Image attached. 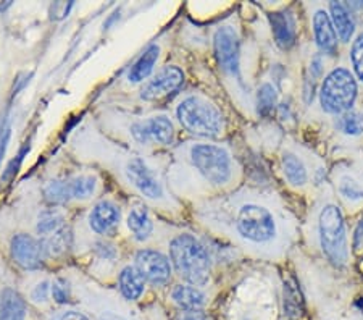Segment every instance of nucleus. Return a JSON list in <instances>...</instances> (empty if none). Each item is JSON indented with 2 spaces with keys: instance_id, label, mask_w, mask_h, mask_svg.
<instances>
[{
  "instance_id": "9",
  "label": "nucleus",
  "mask_w": 363,
  "mask_h": 320,
  "mask_svg": "<svg viewBox=\"0 0 363 320\" xmlns=\"http://www.w3.org/2000/svg\"><path fill=\"white\" fill-rule=\"evenodd\" d=\"M213 54L218 68L226 78L244 87L241 72V38L236 26L221 25L213 33Z\"/></svg>"
},
{
  "instance_id": "37",
  "label": "nucleus",
  "mask_w": 363,
  "mask_h": 320,
  "mask_svg": "<svg viewBox=\"0 0 363 320\" xmlns=\"http://www.w3.org/2000/svg\"><path fill=\"white\" fill-rule=\"evenodd\" d=\"M174 320H208L205 311H178Z\"/></svg>"
},
{
  "instance_id": "35",
  "label": "nucleus",
  "mask_w": 363,
  "mask_h": 320,
  "mask_svg": "<svg viewBox=\"0 0 363 320\" xmlns=\"http://www.w3.org/2000/svg\"><path fill=\"white\" fill-rule=\"evenodd\" d=\"M52 296L50 291V283L49 282H40L31 291V301L36 302V304H44V302L49 301Z\"/></svg>"
},
{
  "instance_id": "8",
  "label": "nucleus",
  "mask_w": 363,
  "mask_h": 320,
  "mask_svg": "<svg viewBox=\"0 0 363 320\" xmlns=\"http://www.w3.org/2000/svg\"><path fill=\"white\" fill-rule=\"evenodd\" d=\"M306 15L310 43L321 55L330 58L333 63L339 62L344 55V50L339 43L336 29L333 26L331 16L326 10V2H306L301 4Z\"/></svg>"
},
{
  "instance_id": "12",
  "label": "nucleus",
  "mask_w": 363,
  "mask_h": 320,
  "mask_svg": "<svg viewBox=\"0 0 363 320\" xmlns=\"http://www.w3.org/2000/svg\"><path fill=\"white\" fill-rule=\"evenodd\" d=\"M136 269L145 282L154 285V287H165L169 283L173 275L172 260L160 251L154 249H143L136 254Z\"/></svg>"
},
{
  "instance_id": "44",
  "label": "nucleus",
  "mask_w": 363,
  "mask_h": 320,
  "mask_svg": "<svg viewBox=\"0 0 363 320\" xmlns=\"http://www.w3.org/2000/svg\"><path fill=\"white\" fill-rule=\"evenodd\" d=\"M347 320H363V312H357L354 316H350Z\"/></svg>"
},
{
  "instance_id": "5",
  "label": "nucleus",
  "mask_w": 363,
  "mask_h": 320,
  "mask_svg": "<svg viewBox=\"0 0 363 320\" xmlns=\"http://www.w3.org/2000/svg\"><path fill=\"white\" fill-rule=\"evenodd\" d=\"M169 258L174 270L184 283L205 288L212 282V254L194 235L183 233L173 238L169 243Z\"/></svg>"
},
{
  "instance_id": "11",
  "label": "nucleus",
  "mask_w": 363,
  "mask_h": 320,
  "mask_svg": "<svg viewBox=\"0 0 363 320\" xmlns=\"http://www.w3.org/2000/svg\"><path fill=\"white\" fill-rule=\"evenodd\" d=\"M267 16L274 45L284 54H289L301 44V18H298L296 5H286L278 10H272Z\"/></svg>"
},
{
  "instance_id": "33",
  "label": "nucleus",
  "mask_w": 363,
  "mask_h": 320,
  "mask_svg": "<svg viewBox=\"0 0 363 320\" xmlns=\"http://www.w3.org/2000/svg\"><path fill=\"white\" fill-rule=\"evenodd\" d=\"M29 149H31V144L25 143V145H23V148L20 149V153L16 154L15 159L10 160V164H9L7 167H5V170H4V173H2V182H4V183H10L11 180H15L16 173H18L20 167H21V164H23V160H25V157H26L28 153H29Z\"/></svg>"
},
{
  "instance_id": "20",
  "label": "nucleus",
  "mask_w": 363,
  "mask_h": 320,
  "mask_svg": "<svg viewBox=\"0 0 363 320\" xmlns=\"http://www.w3.org/2000/svg\"><path fill=\"white\" fill-rule=\"evenodd\" d=\"M281 102V91L272 79H265L255 91V114L260 118H270L277 114Z\"/></svg>"
},
{
  "instance_id": "2",
  "label": "nucleus",
  "mask_w": 363,
  "mask_h": 320,
  "mask_svg": "<svg viewBox=\"0 0 363 320\" xmlns=\"http://www.w3.org/2000/svg\"><path fill=\"white\" fill-rule=\"evenodd\" d=\"M330 184L349 220L363 212V148L330 154Z\"/></svg>"
},
{
  "instance_id": "3",
  "label": "nucleus",
  "mask_w": 363,
  "mask_h": 320,
  "mask_svg": "<svg viewBox=\"0 0 363 320\" xmlns=\"http://www.w3.org/2000/svg\"><path fill=\"white\" fill-rule=\"evenodd\" d=\"M360 102L362 87L342 55L341 60L328 70L325 78L321 79L317 101L310 110L315 109L320 118L330 120L349 112Z\"/></svg>"
},
{
  "instance_id": "1",
  "label": "nucleus",
  "mask_w": 363,
  "mask_h": 320,
  "mask_svg": "<svg viewBox=\"0 0 363 320\" xmlns=\"http://www.w3.org/2000/svg\"><path fill=\"white\" fill-rule=\"evenodd\" d=\"M310 258L337 275L350 277L355 259L350 249V220L337 202L331 184L308 201L302 219V241Z\"/></svg>"
},
{
  "instance_id": "43",
  "label": "nucleus",
  "mask_w": 363,
  "mask_h": 320,
  "mask_svg": "<svg viewBox=\"0 0 363 320\" xmlns=\"http://www.w3.org/2000/svg\"><path fill=\"white\" fill-rule=\"evenodd\" d=\"M11 5H13V2H11V0H5V2H0V11H5L7 9H10Z\"/></svg>"
},
{
  "instance_id": "36",
  "label": "nucleus",
  "mask_w": 363,
  "mask_h": 320,
  "mask_svg": "<svg viewBox=\"0 0 363 320\" xmlns=\"http://www.w3.org/2000/svg\"><path fill=\"white\" fill-rule=\"evenodd\" d=\"M50 320H92V319L81 311L65 309V311L57 312L55 316H52Z\"/></svg>"
},
{
  "instance_id": "23",
  "label": "nucleus",
  "mask_w": 363,
  "mask_h": 320,
  "mask_svg": "<svg viewBox=\"0 0 363 320\" xmlns=\"http://www.w3.org/2000/svg\"><path fill=\"white\" fill-rule=\"evenodd\" d=\"M159 55H160L159 45L157 44L149 45V48L144 50V54L138 58V62L134 63L130 70L128 78H130L131 83H140V81L147 78L152 73V70H154L157 60H159Z\"/></svg>"
},
{
  "instance_id": "29",
  "label": "nucleus",
  "mask_w": 363,
  "mask_h": 320,
  "mask_svg": "<svg viewBox=\"0 0 363 320\" xmlns=\"http://www.w3.org/2000/svg\"><path fill=\"white\" fill-rule=\"evenodd\" d=\"M72 199H87L96 191V178L94 177H74L68 180Z\"/></svg>"
},
{
  "instance_id": "34",
  "label": "nucleus",
  "mask_w": 363,
  "mask_h": 320,
  "mask_svg": "<svg viewBox=\"0 0 363 320\" xmlns=\"http://www.w3.org/2000/svg\"><path fill=\"white\" fill-rule=\"evenodd\" d=\"M74 7V2H54L49 9V15L50 20L54 21H60L63 18H67L69 15V10Z\"/></svg>"
},
{
  "instance_id": "25",
  "label": "nucleus",
  "mask_w": 363,
  "mask_h": 320,
  "mask_svg": "<svg viewBox=\"0 0 363 320\" xmlns=\"http://www.w3.org/2000/svg\"><path fill=\"white\" fill-rule=\"evenodd\" d=\"M128 228H130L134 240H147L152 235V230H154V224H152L149 212L144 207H134L130 217H128Z\"/></svg>"
},
{
  "instance_id": "4",
  "label": "nucleus",
  "mask_w": 363,
  "mask_h": 320,
  "mask_svg": "<svg viewBox=\"0 0 363 320\" xmlns=\"http://www.w3.org/2000/svg\"><path fill=\"white\" fill-rule=\"evenodd\" d=\"M325 155L302 141H284L279 153V172L284 184L298 196L310 201L313 196V170Z\"/></svg>"
},
{
  "instance_id": "27",
  "label": "nucleus",
  "mask_w": 363,
  "mask_h": 320,
  "mask_svg": "<svg viewBox=\"0 0 363 320\" xmlns=\"http://www.w3.org/2000/svg\"><path fill=\"white\" fill-rule=\"evenodd\" d=\"M44 199L50 206H60L72 201V193H69L68 180H52V182L44 186Z\"/></svg>"
},
{
  "instance_id": "24",
  "label": "nucleus",
  "mask_w": 363,
  "mask_h": 320,
  "mask_svg": "<svg viewBox=\"0 0 363 320\" xmlns=\"http://www.w3.org/2000/svg\"><path fill=\"white\" fill-rule=\"evenodd\" d=\"M39 243L43 246L44 258H60L72 246V231H69L68 226H65V228L54 233V235L40 238Z\"/></svg>"
},
{
  "instance_id": "7",
  "label": "nucleus",
  "mask_w": 363,
  "mask_h": 320,
  "mask_svg": "<svg viewBox=\"0 0 363 320\" xmlns=\"http://www.w3.org/2000/svg\"><path fill=\"white\" fill-rule=\"evenodd\" d=\"M191 164L212 186H226L234 180V160L230 150L220 144L197 143L189 149Z\"/></svg>"
},
{
  "instance_id": "22",
  "label": "nucleus",
  "mask_w": 363,
  "mask_h": 320,
  "mask_svg": "<svg viewBox=\"0 0 363 320\" xmlns=\"http://www.w3.org/2000/svg\"><path fill=\"white\" fill-rule=\"evenodd\" d=\"M118 285L123 298L128 301H138L144 294L145 278L140 275L136 267L128 265L120 273Z\"/></svg>"
},
{
  "instance_id": "26",
  "label": "nucleus",
  "mask_w": 363,
  "mask_h": 320,
  "mask_svg": "<svg viewBox=\"0 0 363 320\" xmlns=\"http://www.w3.org/2000/svg\"><path fill=\"white\" fill-rule=\"evenodd\" d=\"M344 57L363 91V28H360L359 34H357L354 43L349 45V49L345 50Z\"/></svg>"
},
{
  "instance_id": "15",
  "label": "nucleus",
  "mask_w": 363,
  "mask_h": 320,
  "mask_svg": "<svg viewBox=\"0 0 363 320\" xmlns=\"http://www.w3.org/2000/svg\"><path fill=\"white\" fill-rule=\"evenodd\" d=\"M326 10L331 16L333 26L336 29L337 39L345 54V50L349 49V45L354 43V39L360 31V23L357 21L345 2H335V0L326 2Z\"/></svg>"
},
{
  "instance_id": "14",
  "label": "nucleus",
  "mask_w": 363,
  "mask_h": 320,
  "mask_svg": "<svg viewBox=\"0 0 363 320\" xmlns=\"http://www.w3.org/2000/svg\"><path fill=\"white\" fill-rule=\"evenodd\" d=\"M184 84V73L179 67H165L152 78L140 91L144 101H159L173 92H177Z\"/></svg>"
},
{
  "instance_id": "19",
  "label": "nucleus",
  "mask_w": 363,
  "mask_h": 320,
  "mask_svg": "<svg viewBox=\"0 0 363 320\" xmlns=\"http://www.w3.org/2000/svg\"><path fill=\"white\" fill-rule=\"evenodd\" d=\"M120 207H116L113 202L102 201L92 209L89 215L91 228L99 235H108L115 230V226L120 222Z\"/></svg>"
},
{
  "instance_id": "17",
  "label": "nucleus",
  "mask_w": 363,
  "mask_h": 320,
  "mask_svg": "<svg viewBox=\"0 0 363 320\" xmlns=\"http://www.w3.org/2000/svg\"><path fill=\"white\" fill-rule=\"evenodd\" d=\"M11 258L20 267L26 270H38L43 267V246L40 243L26 233H20L11 238Z\"/></svg>"
},
{
  "instance_id": "10",
  "label": "nucleus",
  "mask_w": 363,
  "mask_h": 320,
  "mask_svg": "<svg viewBox=\"0 0 363 320\" xmlns=\"http://www.w3.org/2000/svg\"><path fill=\"white\" fill-rule=\"evenodd\" d=\"M325 126L331 150L363 148V101L349 112L326 120Z\"/></svg>"
},
{
  "instance_id": "42",
  "label": "nucleus",
  "mask_w": 363,
  "mask_h": 320,
  "mask_svg": "<svg viewBox=\"0 0 363 320\" xmlns=\"http://www.w3.org/2000/svg\"><path fill=\"white\" fill-rule=\"evenodd\" d=\"M116 18H120V11H115V13H113L112 16H110V18L107 20V23H105V25H104V26L108 29L110 26H112V25H113V21H115Z\"/></svg>"
},
{
  "instance_id": "6",
  "label": "nucleus",
  "mask_w": 363,
  "mask_h": 320,
  "mask_svg": "<svg viewBox=\"0 0 363 320\" xmlns=\"http://www.w3.org/2000/svg\"><path fill=\"white\" fill-rule=\"evenodd\" d=\"M177 116L181 126L191 135L215 139L225 131V116L221 110L202 96H189L179 102Z\"/></svg>"
},
{
  "instance_id": "21",
  "label": "nucleus",
  "mask_w": 363,
  "mask_h": 320,
  "mask_svg": "<svg viewBox=\"0 0 363 320\" xmlns=\"http://www.w3.org/2000/svg\"><path fill=\"white\" fill-rule=\"evenodd\" d=\"M0 320H28V302L18 291H0Z\"/></svg>"
},
{
  "instance_id": "13",
  "label": "nucleus",
  "mask_w": 363,
  "mask_h": 320,
  "mask_svg": "<svg viewBox=\"0 0 363 320\" xmlns=\"http://www.w3.org/2000/svg\"><path fill=\"white\" fill-rule=\"evenodd\" d=\"M131 135L136 141L143 144L149 141H157L162 145H169L174 139V128L168 116L157 115L134 123L131 126Z\"/></svg>"
},
{
  "instance_id": "40",
  "label": "nucleus",
  "mask_w": 363,
  "mask_h": 320,
  "mask_svg": "<svg viewBox=\"0 0 363 320\" xmlns=\"http://www.w3.org/2000/svg\"><path fill=\"white\" fill-rule=\"evenodd\" d=\"M99 320H130V319H126L125 316L116 314L113 311H104L101 316H99Z\"/></svg>"
},
{
  "instance_id": "31",
  "label": "nucleus",
  "mask_w": 363,
  "mask_h": 320,
  "mask_svg": "<svg viewBox=\"0 0 363 320\" xmlns=\"http://www.w3.org/2000/svg\"><path fill=\"white\" fill-rule=\"evenodd\" d=\"M350 249L355 260L363 258V212L350 219Z\"/></svg>"
},
{
  "instance_id": "38",
  "label": "nucleus",
  "mask_w": 363,
  "mask_h": 320,
  "mask_svg": "<svg viewBox=\"0 0 363 320\" xmlns=\"http://www.w3.org/2000/svg\"><path fill=\"white\" fill-rule=\"evenodd\" d=\"M10 136H11L10 126L4 128V130L0 131V165H2L4 155H5V153H7V148H9V143H10Z\"/></svg>"
},
{
  "instance_id": "18",
  "label": "nucleus",
  "mask_w": 363,
  "mask_h": 320,
  "mask_svg": "<svg viewBox=\"0 0 363 320\" xmlns=\"http://www.w3.org/2000/svg\"><path fill=\"white\" fill-rule=\"evenodd\" d=\"M169 298L179 311H205V307L208 306V294L203 288L187 283L177 285L169 293Z\"/></svg>"
},
{
  "instance_id": "28",
  "label": "nucleus",
  "mask_w": 363,
  "mask_h": 320,
  "mask_svg": "<svg viewBox=\"0 0 363 320\" xmlns=\"http://www.w3.org/2000/svg\"><path fill=\"white\" fill-rule=\"evenodd\" d=\"M65 226L67 224L62 214H58L57 211H44L43 214H39L36 230L40 238H45L60 231L62 228H65Z\"/></svg>"
},
{
  "instance_id": "16",
  "label": "nucleus",
  "mask_w": 363,
  "mask_h": 320,
  "mask_svg": "<svg viewBox=\"0 0 363 320\" xmlns=\"http://www.w3.org/2000/svg\"><path fill=\"white\" fill-rule=\"evenodd\" d=\"M125 172L128 182H130L140 194L154 201L163 199L165 193H163L162 184L159 183V180L152 175L149 167L145 165V162L143 159L133 157V159L128 162Z\"/></svg>"
},
{
  "instance_id": "30",
  "label": "nucleus",
  "mask_w": 363,
  "mask_h": 320,
  "mask_svg": "<svg viewBox=\"0 0 363 320\" xmlns=\"http://www.w3.org/2000/svg\"><path fill=\"white\" fill-rule=\"evenodd\" d=\"M277 118L279 123H283L288 128H296L298 126V118L301 115H297V109H296V102L292 101L291 97H284L281 99L279 106L277 109Z\"/></svg>"
},
{
  "instance_id": "39",
  "label": "nucleus",
  "mask_w": 363,
  "mask_h": 320,
  "mask_svg": "<svg viewBox=\"0 0 363 320\" xmlns=\"http://www.w3.org/2000/svg\"><path fill=\"white\" fill-rule=\"evenodd\" d=\"M96 249H97V253H99V255H101V258L107 259V260H112V259H115L116 251H115V248L112 246V244H107V243H99Z\"/></svg>"
},
{
  "instance_id": "41",
  "label": "nucleus",
  "mask_w": 363,
  "mask_h": 320,
  "mask_svg": "<svg viewBox=\"0 0 363 320\" xmlns=\"http://www.w3.org/2000/svg\"><path fill=\"white\" fill-rule=\"evenodd\" d=\"M33 77V73L31 75H25V78H18L16 79V86L13 87V94L16 96L18 94V92L23 89V87H25L28 83H29V78Z\"/></svg>"
},
{
  "instance_id": "32",
  "label": "nucleus",
  "mask_w": 363,
  "mask_h": 320,
  "mask_svg": "<svg viewBox=\"0 0 363 320\" xmlns=\"http://www.w3.org/2000/svg\"><path fill=\"white\" fill-rule=\"evenodd\" d=\"M50 291H52V299H54L57 304L65 306L72 301V288H69V283L67 278L58 277L54 282L50 283Z\"/></svg>"
}]
</instances>
